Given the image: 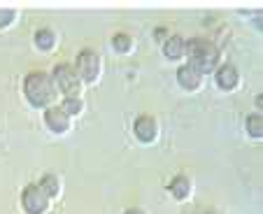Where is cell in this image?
<instances>
[{
    "label": "cell",
    "mask_w": 263,
    "mask_h": 214,
    "mask_svg": "<svg viewBox=\"0 0 263 214\" xmlns=\"http://www.w3.org/2000/svg\"><path fill=\"white\" fill-rule=\"evenodd\" d=\"M184 51H186V56H189V65H194L200 75H203V72H210V70L217 65L219 51L210 40L194 37V40H189L186 45H184Z\"/></svg>",
    "instance_id": "1"
},
{
    "label": "cell",
    "mask_w": 263,
    "mask_h": 214,
    "mask_svg": "<svg viewBox=\"0 0 263 214\" xmlns=\"http://www.w3.org/2000/svg\"><path fill=\"white\" fill-rule=\"evenodd\" d=\"M24 91H26V98H28L30 105L35 107H45L54 100V82L47 72H30L24 82Z\"/></svg>",
    "instance_id": "2"
},
{
    "label": "cell",
    "mask_w": 263,
    "mask_h": 214,
    "mask_svg": "<svg viewBox=\"0 0 263 214\" xmlns=\"http://www.w3.org/2000/svg\"><path fill=\"white\" fill-rule=\"evenodd\" d=\"M54 82L61 91H63L68 98H77V91H80V77L72 70V65L61 63L54 68Z\"/></svg>",
    "instance_id": "3"
},
{
    "label": "cell",
    "mask_w": 263,
    "mask_h": 214,
    "mask_svg": "<svg viewBox=\"0 0 263 214\" xmlns=\"http://www.w3.org/2000/svg\"><path fill=\"white\" fill-rule=\"evenodd\" d=\"M21 203H24V209L28 214H42L47 209V205H49V198L37 184H30L21 193Z\"/></svg>",
    "instance_id": "4"
},
{
    "label": "cell",
    "mask_w": 263,
    "mask_h": 214,
    "mask_svg": "<svg viewBox=\"0 0 263 214\" xmlns=\"http://www.w3.org/2000/svg\"><path fill=\"white\" fill-rule=\"evenodd\" d=\"M98 68H100V61L98 56L93 54V51H82L80 56H77V63H74V72H77V77L80 80H86V82H93L96 77H98Z\"/></svg>",
    "instance_id": "5"
},
{
    "label": "cell",
    "mask_w": 263,
    "mask_h": 214,
    "mask_svg": "<svg viewBox=\"0 0 263 214\" xmlns=\"http://www.w3.org/2000/svg\"><path fill=\"white\" fill-rule=\"evenodd\" d=\"M133 128H135V135H138L142 142H152V140L156 138V121L147 114L138 116V121H135Z\"/></svg>",
    "instance_id": "6"
},
{
    "label": "cell",
    "mask_w": 263,
    "mask_h": 214,
    "mask_svg": "<svg viewBox=\"0 0 263 214\" xmlns=\"http://www.w3.org/2000/svg\"><path fill=\"white\" fill-rule=\"evenodd\" d=\"M45 121L54 133H63V130L68 128V114H65L61 107H49V110L45 112Z\"/></svg>",
    "instance_id": "7"
},
{
    "label": "cell",
    "mask_w": 263,
    "mask_h": 214,
    "mask_svg": "<svg viewBox=\"0 0 263 214\" xmlns=\"http://www.w3.org/2000/svg\"><path fill=\"white\" fill-rule=\"evenodd\" d=\"M200 77L203 75H200L194 65H182V68L177 70V80H179V84H182L184 89H198Z\"/></svg>",
    "instance_id": "8"
},
{
    "label": "cell",
    "mask_w": 263,
    "mask_h": 214,
    "mask_svg": "<svg viewBox=\"0 0 263 214\" xmlns=\"http://www.w3.org/2000/svg\"><path fill=\"white\" fill-rule=\"evenodd\" d=\"M217 84L221 86V89H233V86L238 84V70H235L233 65H221V68L217 70Z\"/></svg>",
    "instance_id": "9"
},
{
    "label": "cell",
    "mask_w": 263,
    "mask_h": 214,
    "mask_svg": "<svg viewBox=\"0 0 263 214\" xmlns=\"http://www.w3.org/2000/svg\"><path fill=\"white\" fill-rule=\"evenodd\" d=\"M184 45H186V42H184L179 35H173V37L165 40L163 49H165V54H168L170 59H179V56H184Z\"/></svg>",
    "instance_id": "10"
},
{
    "label": "cell",
    "mask_w": 263,
    "mask_h": 214,
    "mask_svg": "<svg viewBox=\"0 0 263 214\" xmlns=\"http://www.w3.org/2000/svg\"><path fill=\"white\" fill-rule=\"evenodd\" d=\"M54 40H56V35H54V30H49V28H40L35 33V45L40 47V49H51Z\"/></svg>",
    "instance_id": "11"
},
{
    "label": "cell",
    "mask_w": 263,
    "mask_h": 214,
    "mask_svg": "<svg viewBox=\"0 0 263 214\" xmlns=\"http://www.w3.org/2000/svg\"><path fill=\"white\" fill-rule=\"evenodd\" d=\"M168 189H170V193H173L175 198H184V196L189 193V180L179 174V177H175V180L168 184Z\"/></svg>",
    "instance_id": "12"
},
{
    "label": "cell",
    "mask_w": 263,
    "mask_h": 214,
    "mask_svg": "<svg viewBox=\"0 0 263 214\" xmlns=\"http://www.w3.org/2000/svg\"><path fill=\"white\" fill-rule=\"evenodd\" d=\"M37 186H40V189L45 191L47 198H51V196H54L56 191H59V180H56L54 174H45V177L40 180V184H37Z\"/></svg>",
    "instance_id": "13"
},
{
    "label": "cell",
    "mask_w": 263,
    "mask_h": 214,
    "mask_svg": "<svg viewBox=\"0 0 263 214\" xmlns=\"http://www.w3.org/2000/svg\"><path fill=\"white\" fill-rule=\"evenodd\" d=\"M247 130H249V135H254V138H261L263 135V119H261V114H252L247 119Z\"/></svg>",
    "instance_id": "14"
},
{
    "label": "cell",
    "mask_w": 263,
    "mask_h": 214,
    "mask_svg": "<svg viewBox=\"0 0 263 214\" xmlns=\"http://www.w3.org/2000/svg\"><path fill=\"white\" fill-rule=\"evenodd\" d=\"M61 110L65 114H80L82 112V100L80 98H65V103L61 105Z\"/></svg>",
    "instance_id": "15"
},
{
    "label": "cell",
    "mask_w": 263,
    "mask_h": 214,
    "mask_svg": "<svg viewBox=\"0 0 263 214\" xmlns=\"http://www.w3.org/2000/svg\"><path fill=\"white\" fill-rule=\"evenodd\" d=\"M112 45H115V49L117 51H128V47H130V37L126 33H119V35H115L112 37Z\"/></svg>",
    "instance_id": "16"
},
{
    "label": "cell",
    "mask_w": 263,
    "mask_h": 214,
    "mask_svg": "<svg viewBox=\"0 0 263 214\" xmlns=\"http://www.w3.org/2000/svg\"><path fill=\"white\" fill-rule=\"evenodd\" d=\"M12 19H14V12L12 10H0V26L12 24Z\"/></svg>",
    "instance_id": "17"
},
{
    "label": "cell",
    "mask_w": 263,
    "mask_h": 214,
    "mask_svg": "<svg viewBox=\"0 0 263 214\" xmlns=\"http://www.w3.org/2000/svg\"><path fill=\"white\" fill-rule=\"evenodd\" d=\"M124 214H144L142 209H128V212H124Z\"/></svg>",
    "instance_id": "18"
}]
</instances>
